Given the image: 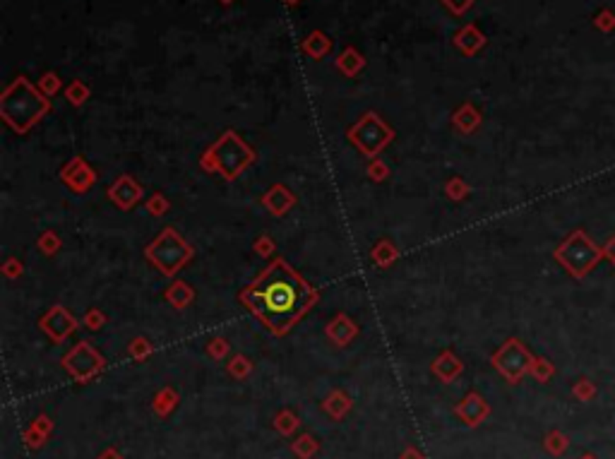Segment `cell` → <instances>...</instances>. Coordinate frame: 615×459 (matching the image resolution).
<instances>
[{
	"label": "cell",
	"instance_id": "1",
	"mask_svg": "<svg viewBox=\"0 0 615 459\" xmlns=\"http://www.w3.org/2000/svg\"><path fill=\"white\" fill-rule=\"evenodd\" d=\"M238 301L267 332L284 337L298 320L313 310L320 294L284 257H277L243 289Z\"/></svg>",
	"mask_w": 615,
	"mask_h": 459
},
{
	"label": "cell",
	"instance_id": "2",
	"mask_svg": "<svg viewBox=\"0 0 615 459\" xmlns=\"http://www.w3.org/2000/svg\"><path fill=\"white\" fill-rule=\"evenodd\" d=\"M51 111V96L34 87L24 75L15 77L0 94V118L17 135H27Z\"/></svg>",
	"mask_w": 615,
	"mask_h": 459
},
{
	"label": "cell",
	"instance_id": "3",
	"mask_svg": "<svg viewBox=\"0 0 615 459\" xmlns=\"http://www.w3.org/2000/svg\"><path fill=\"white\" fill-rule=\"evenodd\" d=\"M255 161V149L236 130L222 132V137L205 149L200 166L207 173H219L224 180H236Z\"/></svg>",
	"mask_w": 615,
	"mask_h": 459
},
{
	"label": "cell",
	"instance_id": "4",
	"mask_svg": "<svg viewBox=\"0 0 615 459\" xmlns=\"http://www.w3.org/2000/svg\"><path fill=\"white\" fill-rule=\"evenodd\" d=\"M553 260L568 272L572 279H584L604 260V248L596 245V240L584 228H575L553 250Z\"/></svg>",
	"mask_w": 615,
	"mask_h": 459
},
{
	"label": "cell",
	"instance_id": "5",
	"mask_svg": "<svg viewBox=\"0 0 615 459\" xmlns=\"http://www.w3.org/2000/svg\"><path fill=\"white\" fill-rule=\"evenodd\" d=\"M195 250L173 226H166L151 243L144 248V257L154 265L163 277H173L192 260Z\"/></svg>",
	"mask_w": 615,
	"mask_h": 459
},
{
	"label": "cell",
	"instance_id": "6",
	"mask_svg": "<svg viewBox=\"0 0 615 459\" xmlns=\"http://www.w3.org/2000/svg\"><path fill=\"white\" fill-rule=\"evenodd\" d=\"M346 135H349L351 144L365 156V159H375L387 144H392L394 128L387 125L375 111H368L351 125Z\"/></svg>",
	"mask_w": 615,
	"mask_h": 459
},
{
	"label": "cell",
	"instance_id": "7",
	"mask_svg": "<svg viewBox=\"0 0 615 459\" xmlns=\"http://www.w3.org/2000/svg\"><path fill=\"white\" fill-rule=\"evenodd\" d=\"M490 364L507 383L517 385L529 373V368H531L534 354L529 351L524 342H519L517 337H510V339L490 356Z\"/></svg>",
	"mask_w": 615,
	"mask_h": 459
},
{
	"label": "cell",
	"instance_id": "8",
	"mask_svg": "<svg viewBox=\"0 0 615 459\" xmlns=\"http://www.w3.org/2000/svg\"><path fill=\"white\" fill-rule=\"evenodd\" d=\"M60 364H63V368L77 380V383H89L91 378H96L103 371L106 361H103V356L96 351L89 342H80L77 347H72L70 351L63 356Z\"/></svg>",
	"mask_w": 615,
	"mask_h": 459
},
{
	"label": "cell",
	"instance_id": "9",
	"mask_svg": "<svg viewBox=\"0 0 615 459\" xmlns=\"http://www.w3.org/2000/svg\"><path fill=\"white\" fill-rule=\"evenodd\" d=\"M39 327L51 337L53 342H65L77 330V318L65 306H51L39 320Z\"/></svg>",
	"mask_w": 615,
	"mask_h": 459
},
{
	"label": "cell",
	"instance_id": "10",
	"mask_svg": "<svg viewBox=\"0 0 615 459\" xmlns=\"http://www.w3.org/2000/svg\"><path fill=\"white\" fill-rule=\"evenodd\" d=\"M60 180H63L72 192L84 195V192L96 183V171L87 164V159H82V156H72L68 164L60 168Z\"/></svg>",
	"mask_w": 615,
	"mask_h": 459
},
{
	"label": "cell",
	"instance_id": "11",
	"mask_svg": "<svg viewBox=\"0 0 615 459\" xmlns=\"http://www.w3.org/2000/svg\"><path fill=\"white\" fill-rule=\"evenodd\" d=\"M142 195H144V188L132 176H127V173H123V176L115 178L113 183L108 185V200L118 209H123V212L135 209L137 204L142 202Z\"/></svg>",
	"mask_w": 615,
	"mask_h": 459
},
{
	"label": "cell",
	"instance_id": "12",
	"mask_svg": "<svg viewBox=\"0 0 615 459\" xmlns=\"http://www.w3.org/2000/svg\"><path fill=\"white\" fill-rule=\"evenodd\" d=\"M260 202H263V207L270 214L284 216V214H289L291 209L296 207L298 200H296V192L294 190L286 188V185H282V183H277V185H272L270 190H265V195L260 197Z\"/></svg>",
	"mask_w": 615,
	"mask_h": 459
},
{
	"label": "cell",
	"instance_id": "13",
	"mask_svg": "<svg viewBox=\"0 0 615 459\" xmlns=\"http://www.w3.org/2000/svg\"><path fill=\"white\" fill-rule=\"evenodd\" d=\"M454 412H456V416H459V419L464 421L466 426L473 428V426H478L481 421L488 419L490 407H488V402H485L483 397L478 395V392H469L464 400L456 404Z\"/></svg>",
	"mask_w": 615,
	"mask_h": 459
},
{
	"label": "cell",
	"instance_id": "14",
	"mask_svg": "<svg viewBox=\"0 0 615 459\" xmlns=\"http://www.w3.org/2000/svg\"><path fill=\"white\" fill-rule=\"evenodd\" d=\"M325 335L334 347L342 349L358 337V325H356V320L349 318L346 313H337V315L330 320V325L325 327Z\"/></svg>",
	"mask_w": 615,
	"mask_h": 459
},
{
	"label": "cell",
	"instance_id": "15",
	"mask_svg": "<svg viewBox=\"0 0 615 459\" xmlns=\"http://www.w3.org/2000/svg\"><path fill=\"white\" fill-rule=\"evenodd\" d=\"M481 123H483V116H481V111L473 104H461L456 111L452 113V128L456 132H461V135H471V132H476L481 128Z\"/></svg>",
	"mask_w": 615,
	"mask_h": 459
},
{
	"label": "cell",
	"instance_id": "16",
	"mask_svg": "<svg viewBox=\"0 0 615 459\" xmlns=\"http://www.w3.org/2000/svg\"><path fill=\"white\" fill-rule=\"evenodd\" d=\"M454 46L459 48L464 56H476L481 48L485 46V36L476 24H466V27H461L459 32L454 34Z\"/></svg>",
	"mask_w": 615,
	"mask_h": 459
},
{
	"label": "cell",
	"instance_id": "17",
	"mask_svg": "<svg viewBox=\"0 0 615 459\" xmlns=\"http://www.w3.org/2000/svg\"><path fill=\"white\" fill-rule=\"evenodd\" d=\"M163 298H166V303L173 306L176 310H185V308L195 301V289L188 281L176 279L171 286L163 291Z\"/></svg>",
	"mask_w": 615,
	"mask_h": 459
},
{
	"label": "cell",
	"instance_id": "18",
	"mask_svg": "<svg viewBox=\"0 0 615 459\" xmlns=\"http://www.w3.org/2000/svg\"><path fill=\"white\" fill-rule=\"evenodd\" d=\"M461 371H464V366H461V361L456 359L452 351H442L433 361V373L442 380V383H452L454 378L461 376Z\"/></svg>",
	"mask_w": 615,
	"mask_h": 459
},
{
	"label": "cell",
	"instance_id": "19",
	"mask_svg": "<svg viewBox=\"0 0 615 459\" xmlns=\"http://www.w3.org/2000/svg\"><path fill=\"white\" fill-rule=\"evenodd\" d=\"M301 48H303V53L310 56L313 60H322L327 53L332 51V39L327 34H322L320 29H315V32H310L306 39L301 41Z\"/></svg>",
	"mask_w": 615,
	"mask_h": 459
},
{
	"label": "cell",
	"instance_id": "20",
	"mask_svg": "<svg viewBox=\"0 0 615 459\" xmlns=\"http://www.w3.org/2000/svg\"><path fill=\"white\" fill-rule=\"evenodd\" d=\"M334 65H337V70L342 72L344 77H356L358 72L365 68V58L358 53V48L346 46L337 56V60H334Z\"/></svg>",
	"mask_w": 615,
	"mask_h": 459
},
{
	"label": "cell",
	"instance_id": "21",
	"mask_svg": "<svg viewBox=\"0 0 615 459\" xmlns=\"http://www.w3.org/2000/svg\"><path fill=\"white\" fill-rule=\"evenodd\" d=\"M370 260L375 262V267L387 269L399 260V248L394 245L392 240H387V238L377 240V243L373 245V250H370Z\"/></svg>",
	"mask_w": 615,
	"mask_h": 459
},
{
	"label": "cell",
	"instance_id": "22",
	"mask_svg": "<svg viewBox=\"0 0 615 459\" xmlns=\"http://www.w3.org/2000/svg\"><path fill=\"white\" fill-rule=\"evenodd\" d=\"M469 192H471V188H469V183L461 176H452V178H447V183H444V195H447L452 202L466 200Z\"/></svg>",
	"mask_w": 615,
	"mask_h": 459
},
{
	"label": "cell",
	"instance_id": "23",
	"mask_svg": "<svg viewBox=\"0 0 615 459\" xmlns=\"http://www.w3.org/2000/svg\"><path fill=\"white\" fill-rule=\"evenodd\" d=\"M544 448H546V452H551L553 457H563L570 448V438L560 431H551L544 440Z\"/></svg>",
	"mask_w": 615,
	"mask_h": 459
},
{
	"label": "cell",
	"instance_id": "24",
	"mask_svg": "<svg viewBox=\"0 0 615 459\" xmlns=\"http://www.w3.org/2000/svg\"><path fill=\"white\" fill-rule=\"evenodd\" d=\"M349 409H351V400L344 395V392H332V395L325 400V412H330L334 419H342Z\"/></svg>",
	"mask_w": 615,
	"mask_h": 459
},
{
	"label": "cell",
	"instance_id": "25",
	"mask_svg": "<svg viewBox=\"0 0 615 459\" xmlns=\"http://www.w3.org/2000/svg\"><path fill=\"white\" fill-rule=\"evenodd\" d=\"M529 376H531L534 380H539V383H548V380L556 376V366H553L548 359H544V356H534V364H531V368H529Z\"/></svg>",
	"mask_w": 615,
	"mask_h": 459
},
{
	"label": "cell",
	"instance_id": "26",
	"mask_svg": "<svg viewBox=\"0 0 615 459\" xmlns=\"http://www.w3.org/2000/svg\"><path fill=\"white\" fill-rule=\"evenodd\" d=\"M36 248H39L41 252H44V255H56V252L60 250V248H63V240H60V236L56 233V231H51V228H46L44 233L39 236V238H36Z\"/></svg>",
	"mask_w": 615,
	"mask_h": 459
},
{
	"label": "cell",
	"instance_id": "27",
	"mask_svg": "<svg viewBox=\"0 0 615 459\" xmlns=\"http://www.w3.org/2000/svg\"><path fill=\"white\" fill-rule=\"evenodd\" d=\"M596 395H599V388H596L592 380H587V378H580L575 385H572V397H575L577 402L587 404V402L596 400Z\"/></svg>",
	"mask_w": 615,
	"mask_h": 459
},
{
	"label": "cell",
	"instance_id": "28",
	"mask_svg": "<svg viewBox=\"0 0 615 459\" xmlns=\"http://www.w3.org/2000/svg\"><path fill=\"white\" fill-rule=\"evenodd\" d=\"M65 99H68L72 106H82L84 101L89 99V87L82 80H72L68 87H65Z\"/></svg>",
	"mask_w": 615,
	"mask_h": 459
},
{
	"label": "cell",
	"instance_id": "29",
	"mask_svg": "<svg viewBox=\"0 0 615 459\" xmlns=\"http://www.w3.org/2000/svg\"><path fill=\"white\" fill-rule=\"evenodd\" d=\"M176 402H178V395H176L171 388H163L159 395H156V400H154V412L166 416L176 407Z\"/></svg>",
	"mask_w": 615,
	"mask_h": 459
},
{
	"label": "cell",
	"instance_id": "30",
	"mask_svg": "<svg viewBox=\"0 0 615 459\" xmlns=\"http://www.w3.org/2000/svg\"><path fill=\"white\" fill-rule=\"evenodd\" d=\"M39 89L46 96H56L60 89H63V80H60L58 72H44V75H41V80H39Z\"/></svg>",
	"mask_w": 615,
	"mask_h": 459
},
{
	"label": "cell",
	"instance_id": "31",
	"mask_svg": "<svg viewBox=\"0 0 615 459\" xmlns=\"http://www.w3.org/2000/svg\"><path fill=\"white\" fill-rule=\"evenodd\" d=\"M226 371H229V376H234V378H246V376H251L253 364L243 354H236L234 359H231V364L226 366Z\"/></svg>",
	"mask_w": 615,
	"mask_h": 459
},
{
	"label": "cell",
	"instance_id": "32",
	"mask_svg": "<svg viewBox=\"0 0 615 459\" xmlns=\"http://www.w3.org/2000/svg\"><path fill=\"white\" fill-rule=\"evenodd\" d=\"M168 209H171V202H168V197L163 192H154L147 200V212L151 216H163L168 214Z\"/></svg>",
	"mask_w": 615,
	"mask_h": 459
},
{
	"label": "cell",
	"instance_id": "33",
	"mask_svg": "<svg viewBox=\"0 0 615 459\" xmlns=\"http://www.w3.org/2000/svg\"><path fill=\"white\" fill-rule=\"evenodd\" d=\"M151 351H154V347L149 344L147 337H135V339L130 342V356H132V359L144 361V359H149Z\"/></svg>",
	"mask_w": 615,
	"mask_h": 459
},
{
	"label": "cell",
	"instance_id": "34",
	"mask_svg": "<svg viewBox=\"0 0 615 459\" xmlns=\"http://www.w3.org/2000/svg\"><path fill=\"white\" fill-rule=\"evenodd\" d=\"M82 323H84V327H87V330L96 332V330H101L103 325L108 323V318H106V313L99 310V308H89V310L84 313Z\"/></svg>",
	"mask_w": 615,
	"mask_h": 459
},
{
	"label": "cell",
	"instance_id": "35",
	"mask_svg": "<svg viewBox=\"0 0 615 459\" xmlns=\"http://www.w3.org/2000/svg\"><path fill=\"white\" fill-rule=\"evenodd\" d=\"M365 173H368L370 180H375V183H382V180L389 176V166L380 159V156H375V159H370L368 171H365Z\"/></svg>",
	"mask_w": 615,
	"mask_h": 459
},
{
	"label": "cell",
	"instance_id": "36",
	"mask_svg": "<svg viewBox=\"0 0 615 459\" xmlns=\"http://www.w3.org/2000/svg\"><path fill=\"white\" fill-rule=\"evenodd\" d=\"M253 250L258 252L260 257L270 260V255H274V250H277V243L270 238V233H263V236H258V238H255Z\"/></svg>",
	"mask_w": 615,
	"mask_h": 459
},
{
	"label": "cell",
	"instance_id": "37",
	"mask_svg": "<svg viewBox=\"0 0 615 459\" xmlns=\"http://www.w3.org/2000/svg\"><path fill=\"white\" fill-rule=\"evenodd\" d=\"M294 452L301 459H308L310 455H315V452H318V443H315L310 436H303V438H298L294 443Z\"/></svg>",
	"mask_w": 615,
	"mask_h": 459
},
{
	"label": "cell",
	"instance_id": "38",
	"mask_svg": "<svg viewBox=\"0 0 615 459\" xmlns=\"http://www.w3.org/2000/svg\"><path fill=\"white\" fill-rule=\"evenodd\" d=\"M274 426H277V431L279 433H284V436H289V433H294L296 431V426H298V419L291 412H282L277 416V419H274Z\"/></svg>",
	"mask_w": 615,
	"mask_h": 459
},
{
	"label": "cell",
	"instance_id": "39",
	"mask_svg": "<svg viewBox=\"0 0 615 459\" xmlns=\"http://www.w3.org/2000/svg\"><path fill=\"white\" fill-rule=\"evenodd\" d=\"M229 351H231V347H229V342L224 339V337H214V339H209V344H207V354H209L214 361L224 359Z\"/></svg>",
	"mask_w": 615,
	"mask_h": 459
},
{
	"label": "cell",
	"instance_id": "40",
	"mask_svg": "<svg viewBox=\"0 0 615 459\" xmlns=\"http://www.w3.org/2000/svg\"><path fill=\"white\" fill-rule=\"evenodd\" d=\"M22 272H24V265L20 262V257H5L3 274L8 277V279H20Z\"/></svg>",
	"mask_w": 615,
	"mask_h": 459
},
{
	"label": "cell",
	"instance_id": "41",
	"mask_svg": "<svg viewBox=\"0 0 615 459\" xmlns=\"http://www.w3.org/2000/svg\"><path fill=\"white\" fill-rule=\"evenodd\" d=\"M440 3L449 12H454V15H464L466 10H471V5L476 3V0H440Z\"/></svg>",
	"mask_w": 615,
	"mask_h": 459
},
{
	"label": "cell",
	"instance_id": "42",
	"mask_svg": "<svg viewBox=\"0 0 615 459\" xmlns=\"http://www.w3.org/2000/svg\"><path fill=\"white\" fill-rule=\"evenodd\" d=\"M596 27L604 29V32H611V29H615V15L613 12H601L599 17H596Z\"/></svg>",
	"mask_w": 615,
	"mask_h": 459
},
{
	"label": "cell",
	"instance_id": "43",
	"mask_svg": "<svg viewBox=\"0 0 615 459\" xmlns=\"http://www.w3.org/2000/svg\"><path fill=\"white\" fill-rule=\"evenodd\" d=\"M604 257H606L608 262H611L613 267H615V233L606 240V245H604Z\"/></svg>",
	"mask_w": 615,
	"mask_h": 459
},
{
	"label": "cell",
	"instance_id": "44",
	"mask_svg": "<svg viewBox=\"0 0 615 459\" xmlns=\"http://www.w3.org/2000/svg\"><path fill=\"white\" fill-rule=\"evenodd\" d=\"M99 459H123V457H120V455H118V452H115V450H106V452H103V455H101Z\"/></svg>",
	"mask_w": 615,
	"mask_h": 459
},
{
	"label": "cell",
	"instance_id": "45",
	"mask_svg": "<svg viewBox=\"0 0 615 459\" xmlns=\"http://www.w3.org/2000/svg\"><path fill=\"white\" fill-rule=\"evenodd\" d=\"M401 459H423L421 455H418L416 450H406L404 455H401Z\"/></svg>",
	"mask_w": 615,
	"mask_h": 459
},
{
	"label": "cell",
	"instance_id": "46",
	"mask_svg": "<svg viewBox=\"0 0 615 459\" xmlns=\"http://www.w3.org/2000/svg\"><path fill=\"white\" fill-rule=\"evenodd\" d=\"M284 3H286V5H298V3H301V0H284Z\"/></svg>",
	"mask_w": 615,
	"mask_h": 459
},
{
	"label": "cell",
	"instance_id": "47",
	"mask_svg": "<svg viewBox=\"0 0 615 459\" xmlns=\"http://www.w3.org/2000/svg\"><path fill=\"white\" fill-rule=\"evenodd\" d=\"M219 3H222V5H231L234 0H219Z\"/></svg>",
	"mask_w": 615,
	"mask_h": 459
},
{
	"label": "cell",
	"instance_id": "48",
	"mask_svg": "<svg viewBox=\"0 0 615 459\" xmlns=\"http://www.w3.org/2000/svg\"><path fill=\"white\" fill-rule=\"evenodd\" d=\"M580 459H596L594 455H584V457H580Z\"/></svg>",
	"mask_w": 615,
	"mask_h": 459
}]
</instances>
